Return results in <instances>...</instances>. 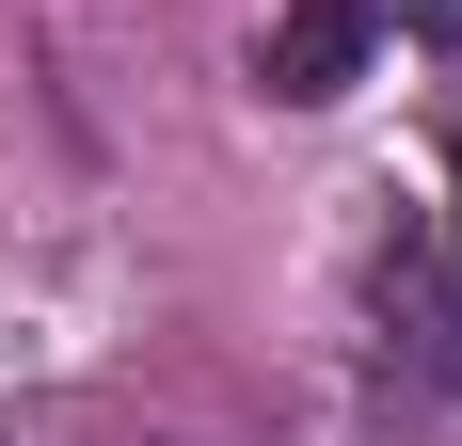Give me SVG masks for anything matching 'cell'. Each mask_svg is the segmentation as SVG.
<instances>
[{"label":"cell","instance_id":"1","mask_svg":"<svg viewBox=\"0 0 462 446\" xmlns=\"http://www.w3.org/2000/svg\"><path fill=\"white\" fill-rule=\"evenodd\" d=\"M383 399L462 414V239H430V223L383 239Z\"/></svg>","mask_w":462,"mask_h":446},{"label":"cell","instance_id":"2","mask_svg":"<svg viewBox=\"0 0 462 446\" xmlns=\"http://www.w3.org/2000/svg\"><path fill=\"white\" fill-rule=\"evenodd\" d=\"M367 33H383L367 0H287V16H272V96H287V112H319V96H351Z\"/></svg>","mask_w":462,"mask_h":446}]
</instances>
